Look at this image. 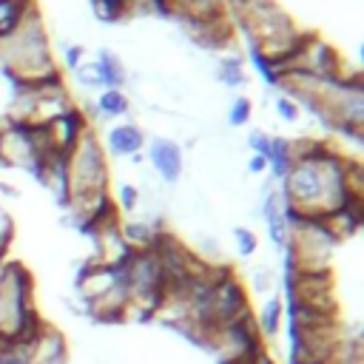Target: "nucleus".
Wrapping results in <instances>:
<instances>
[{
    "instance_id": "nucleus-5",
    "label": "nucleus",
    "mask_w": 364,
    "mask_h": 364,
    "mask_svg": "<svg viewBox=\"0 0 364 364\" xmlns=\"http://www.w3.org/2000/svg\"><path fill=\"white\" fill-rule=\"evenodd\" d=\"M105 142H108V151L114 156H136L142 151V145H145V134L134 122H119V125L108 128Z\"/></svg>"
},
{
    "instance_id": "nucleus-17",
    "label": "nucleus",
    "mask_w": 364,
    "mask_h": 364,
    "mask_svg": "<svg viewBox=\"0 0 364 364\" xmlns=\"http://www.w3.org/2000/svg\"><path fill=\"white\" fill-rule=\"evenodd\" d=\"M276 114H279L284 122H296V119H299V102H293L290 97L279 94V97H276Z\"/></svg>"
},
{
    "instance_id": "nucleus-6",
    "label": "nucleus",
    "mask_w": 364,
    "mask_h": 364,
    "mask_svg": "<svg viewBox=\"0 0 364 364\" xmlns=\"http://www.w3.org/2000/svg\"><path fill=\"white\" fill-rule=\"evenodd\" d=\"M282 316H284V301H282V296H279V293L267 296L264 304H262V310H259V316L253 318V321H256V333H259V338H262L264 344H273V341H276V336H279V330H282Z\"/></svg>"
},
{
    "instance_id": "nucleus-9",
    "label": "nucleus",
    "mask_w": 364,
    "mask_h": 364,
    "mask_svg": "<svg viewBox=\"0 0 364 364\" xmlns=\"http://www.w3.org/2000/svg\"><path fill=\"white\" fill-rule=\"evenodd\" d=\"M97 111L105 117H122L128 111V97L119 88H102V94L97 97Z\"/></svg>"
},
{
    "instance_id": "nucleus-21",
    "label": "nucleus",
    "mask_w": 364,
    "mask_h": 364,
    "mask_svg": "<svg viewBox=\"0 0 364 364\" xmlns=\"http://www.w3.org/2000/svg\"><path fill=\"white\" fill-rule=\"evenodd\" d=\"M3 270H6V253H0V279H3Z\"/></svg>"
},
{
    "instance_id": "nucleus-15",
    "label": "nucleus",
    "mask_w": 364,
    "mask_h": 364,
    "mask_svg": "<svg viewBox=\"0 0 364 364\" xmlns=\"http://www.w3.org/2000/svg\"><path fill=\"white\" fill-rule=\"evenodd\" d=\"M74 77H77V82L82 88H102V77H100L97 63H80L77 71H74Z\"/></svg>"
},
{
    "instance_id": "nucleus-18",
    "label": "nucleus",
    "mask_w": 364,
    "mask_h": 364,
    "mask_svg": "<svg viewBox=\"0 0 364 364\" xmlns=\"http://www.w3.org/2000/svg\"><path fill=\"white\" fill-rule=\"evenodd\" d=\"M247 145H250V151H253V154H262V156L267 159V151H270V136H267L262 128H253V131H250Z\"/></svg>"
},
{
    "instance_id": "nucleus-8",
    "label": "nucleus",
    "mask_w": 364,
    "mask_h": 364,
    "mask_svg": "<svg viewBox=\"0 0 364 364\" xmlns=\"http://www.w3.org/2000/svg\"><path fill=\"white\" fill-rule=\"evenodd\" d=\"M293 162H296V159H293V145H290V139H287V136H270L267 168L273 171V176L282 179V176L290 171Z\"/></svg>"
},
{
    "instance_id": "nucleus-2",
    "label": "nucleus",
    "mask_w": 364,
    "mask_h": 364,
    "mask_svg": "<svg viewBox=\"0 0 364 364\" xmlns=\"http://www.w3.org/2000/svg\"><path fill=\"white\" fill-rule=\"evenodd\" d=\"M65 185H68L65 205L108 193V156L94 128H88L77 139V145L65 154Z\"/></svg>"
},
{
    "instance_id": "nucleus-10",
    "label": "nucleus",
    "mask_w": 364,
    "mask_h": 364,
    "mask_svg": "<svg viewBox=\"0 0 364 364\" xmlns=\"http://www.w3.org/2000/svg\"><path fill=\"white\" fill-rule=\"evenodd\" d=\"M219 80L230 88H239L245 82V71H242V60L239 57H225L219 63Z\"/></svg>"
},
{
    "instance_id": "nucleus-13",
    "label": "nucleus",
    "mask_w": 364,
    "mask_h": 364,
    "mask_svg": "<svg viewBox=\"0 0 364 364\" xmlns=\"http://www.w3.org/2000/svg\"><path fill=\"white\" fill-rule=\"evenodd\" d=\"M250 114H253V102L247 97H236L230 102V108H228V122L239 128V125H245L250 119Z\"/></svg>"
},
{
    "instance_id": "nucleus-11",
    "label": "nucleus",
    "mask_w": 364,
    "mask_h": 364,
    "mask_svg": "<svg viewBox=\"0 0 364 364\" xmlns=\"http://www.w3.org/2000/svg\"><path fill=\"white\" fill-rule=\"evenodd\" d=\"M139 199H142V193H139L136 185H128V182L117 185V199H114V205H117L119 210H125V213L136 210V208H139Z\"/></svg>"
},
{
    "instance_id": "nucleus-14",
    "label": "nucleus",
    "mask_w": 364,
    "mask_h": 364,
    "mask_svg": "<svg viewBox=\"0 0 364 364\" xmlns=\"http://www.w3.org/2000/svg\"><path fill=\"white\" fill-rule=\"evenodd\" d=\"M273 287H276V273H273L270 267H256V270L250 273V290H253L256 296L270 293Z\"/></svg>"
},
{
    "instance_id": "nucleus-1",
    "label": "nucleus",
    "mask_w": 364,
    "mask_h": 364,
    "mask_svg": "<svg viewBox=\"0 0 364 364\" xmlns=\"http://www.w3.org/2000/svg\"><path fill=\"white\" fill-rule=\"evenodd\" d=\"M0 60L17 85H37L60 74L37 9L26 11V17L6 37H0Z\"/></svg>"
},
{
    "instance_id": "nucleus-16",
    "label": "nucleus",
    "mask_w": 364,
    "mask_h": 364,
    "mask_svg": "<svg viewBox=\"0 0 364 364\" xmlns=\"http://www.w3.org/2000/svg\"><path fill=\"white\" fill-rule=\"evenodd\" d=\"M11 239H14V222H11L9 210L0 205V253H6V250H9Z\"/></svg>"
},
{
    "instance_id": "nucleus-12",
    "label": "nucleus",
    "mask_w": 364,
    "mask_h": 364,
    "mask_svg": "<svg viewBox=\"0 0 364 364\" xmlns=\"http://www.w3.org/2000/svg\"><path fill=\"white\" fill-rule=\"evenodd\" d=\"M233 242H236V253H239V256H253L256 247H259L256 233H253L250 228H242V225L233 228Z\"/></svg>"
},
{
    "instance_id": "nucleus-19",
    "label": "nucleus",
    "mask_w": 364,
    "mask_h": 364,
    "mask_svg": "<svg viewBox=\"0 0 364 364\" xmlns=\"http://www.w3.org/2000/svg\"><path fill=\"white\" fill-rule=\"evenodd\" d=\"M82 46H65V68L68 71H77V65L82 63Z\"/></svg>"
},
{
    "instance_id": "nucleus-4",
    "label": "nucleus",
    "mask_w": 364,
    "mask_h": 364,
    "mask_svg": "<svg viewBox=\"0 0 364 364\" xmlns=\"http://www.w3.org/2000/svg\"><path fill=\"white\" fill-rule=\"evenodd\" d=\"M125 304H128L125 284H117L108 293L85 301V313L100 324H117V321H125Z\"/></svg>"
},
{
    "instance_id": "nucleus-3",
    "label": "nucleus",
    "mask_w": 364,
    "mask_h": 364,
    "mask_svg": "<svg viewBox=\"0 0 364 364\" xmlns=\"http://www.w3.org/2000/svg\"><path fill=\"white\" fill-rule=\"evenodd\" d=\"M148 162H151V168L156 171V176L165 185H176L182 179L185 156H182V148L173 139H165V136L151 139V145H148Z\"/></svg>"
},
{
    "instance_id": "nucleus-7",
    "label": "nucleus",
    "mask_w": 364,
    "mask_h": 364,
    "mask_svg": "<svg viewBox=\"0 0 364 364\" xmlns=\"http://www.w3.org/2000/svg\"><path fill=\"white\" fill-rule=\"evenodd\" d=\"M97 68H100V77H102V88H119L122 91V85H125V65H122V60L111 51V48H100L97 51Z\"/></svg>"
},
{
    "instance_id": "nucleus-20",
    "label": "nucleus",
    "mask_w": 364,
    "mask_h": 364,
    "mask_svg": "<svg viewBox=\"0 0 364 364\" xmlns=\"http://www.w3.org/2000/svg\"><path fill=\"white\" fill-rule=\"evenodd\" d=\"M247 171H250V173H264V171H267V159H264L262 154H250Z\"/></svg>"
}]
</instances>
